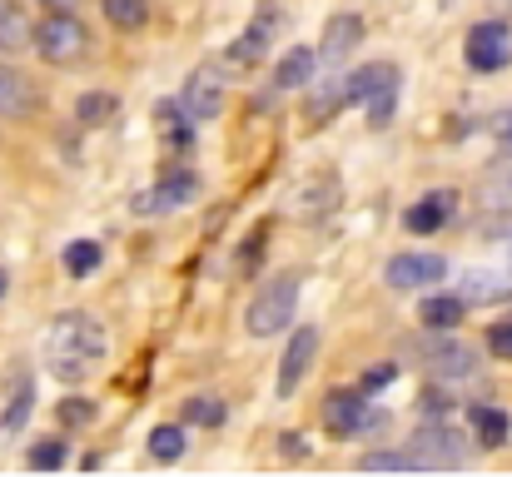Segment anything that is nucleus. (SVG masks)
<instances>
[{
  "instance_id": "nucleus-37",
  "label": "nucleus",
  "mask_w": 512,
  "mask_h": 477,
  "mask_svg": "<svg viewBox=\"0 0 512 477\" xmlns=\"http://www.w3.org/2000/svg\"><path fill=\"white\" fill-rule=\"evenodd\" d=\"M383 433H388V413H373V408H368V413H363V423H358V433H353V438H368V443H378V438H383Z\"/></svg>"
},
{
  "instance_id": "nucleus-9",
  "label": "nucleus",
  "mask_w": 512,
  "mask_h": 477,
  "mask_svg": "<svg viewBox=\"0 0 512 477\" xmlns=\"http://www.w3.org/2000/svg\"><path fill=\"white\" fill-rule=\"evenodd\" d=\"M314 353H319V328L314 323H304V328H294V338H289V348H284V358H279V398H294L299 393V383H304V373L314 368Z\"/></svg>"
},
{
  "instance_id": "nucleus-11",
  "label": "nucleus",
  "mask_w": 512,
  "mask_h": 477,
  "mask_svg": "<svg viewBox=\"0 0 512 477\" xmlns=\"http://www.w3.org/2000/svg\"><path fill=\"white\" fill-rule=\"evenodd\" d=\"M363 413H368V393L363 388H334L324 398V428L334 438H353L358 423H363Z\"/></svg>"
},
{
  "instance_id": "nucleus-38",
  "label": "nucleus",
  "mask_w": 512,
  "mask_h": 477,
  "mask_svg": "<svg viewBox=\"0 0 512 477\" xmlns=\"http://www.w3.org/2000/svg\"><path fill=\"white\" fill-rule=\"evenodd\" d=\"M279 453H284V458H309V443H304V433H284Z\"/></svg>"
},
{
  "instance_id": "nucleus-41",
  "label": "nucleus",
  "mask_w": 512,
  "mask_h": 477,
  "mask_svg": "<svg viewBox=\"0 0 512 477\" xmlns=\"http://www.w3.org/2000/svg\"><path fill=\"white\" fill-rule=\"evenodd\" d=\"M5 289H10V279H5V269H0V299H5Z\"/></svg>"
},
{
  "instance_id": "nucleus-42",
  "label": "nucleus",
  "mask_w": 512,
  "mask_h": 477,
  "mask_svg": "<svg viewBox=\"0 0 512 477\" xmlns=\"http://www.w3.org/2000/svg\"><path fill=\"white\" fill-rule=\"evenodd\" d=\"M503 10H508V15H512V0H503Z\"/></svg>"
},
{
  "instance_id": "nucleus-23",
  "label": "nucleus",
  "mask_w": 512,
  "mask_h": 477,
  "mask_svg": "<svg viewBox=\"0 0 512 477\" xmlns=\"http://www.w3.org/2000/svg\"><path fill=\"white\" fill-rule=\"evenodd\" d=\"M418 423H433V428H458L463 423V408L443 393V388H428L418 398Z\"/></svg>"
},
{
  "instance_id": "nucleus-24",
  "label": "nucleus",
  "mask_w": 512,
  "mask_h": 477,
  "mask_svg": "<svg viewBox=\"0 0 512 477\" xmlns=\"http://www.w3.org/2000/svg\"><path fill=\"white\" fill-rule=\"evenodd\" d=\"M115 115H120V95H110V90H90V95H80V105H75V120L90 125V130L110 125Z\"/></svg>"
},
{
  "instance_id": "nucleus-12",
  "label": "nucleus",
  "mask_w": 512,
  "mask_h": 477,
  "mask_svg": "<svg viewBox=\"0 0 512 477\" xmlns=\"http://www.w3.org/2000/svg\"><path fill=\"white\" fill-rule=\"evenodd\" d=\"M463 418H468V428H473V443L478 448H508L512 443V418L503 408H493V403H468L463 408Z\"/></svg>"
},
{
  "instance_id": "nucleus-29",
  "label": "nucleus",
  "mask_w": 512,
  "mask_h": 477,
  "mask_svg": "<svg viewBox=\"0 0 512 477\" xmlns=\"http://www.w3.org/2000/svg\"><path fill=\"white\" fill-rule=\"evenodd\" d=\"M160 135H165V145H170V150H189V140H194V120H189L174 100L160 105Z\"/></svg>"
},
{
  "instance_id": "nucleus-8",
  "label": "nucleus",
  "mask_w": 512,
  "mask_h": 477,
  "mask_svg": "<svg viewBox=\"0 0 512 477\" xmlns=\"http://www.w3.org/2000/svg\"><path fill=\"white\" fill-rule=\"evenodd\" d=\"M413 453H418L423 468H463V463H468L463 433H458V428H433V423H418Z\"/></svg>"
},
{
  "instance_id": "nucleus-39",
  "label": "nucleus",
  "mask_w": 512,
  "mask_h": 477,
  "mask_svg": "<svg viewBox=\"0 0 512 477\" xmlns=\"http://www.w3.org/2000/svg\"><path fill=\"white\" fill-rule=\"evenodd\" d=\"M493 130H498V140L512 150V110H503V115H498V125H493Z\"/></svg>"
},
{
  "instance_id": "nucleus-22",
  "label": "nucleus",
  "mask_w": 512,
  "mask_h": 477,
  "mask_svg": "<svg viewBox=\"0 0 512 477\" xmlns=\"http://www.w3.org/2000/svg\"><path fill=\"white\" fill-rule=\"evenodd\" d=\"M358 468L363 473H423V463H418L413 448H373V453L358 458Z\"/></svg>"
},
{
  "instance_id": "nucleus-1",
  "label": "nucleus",
  "mask_w": 512,
  "mask_h": 477,
  "mask_svg": "<svg viewBox=\"0 0 512 477\" xmlns=\"http://www.w3.org/2000/svg\"><path fill=\"white\" fill-rule=\"evenodd\" d=\"M105 348H110V338L90 314H60L45 333V358L60 383H80L85 373H95Z\"/></svg>"
},
{
  "instance_id": "nucleus-2",
  "label": "nucleus",
  "mask_w": 512,
  "mask_h": 477,
  "mask_svg": "<svg viewBox=\"0 0 512 477\" xmlns=\"http://www.w3.org/2000/svg\"><path fill=\"white\" fill-rule=\"evenodd\" d=\"M30 45L45 65H75L90 55V30L75 20V10H50L40 25H30Z\"/></svg>"
},
{
  "instance_id": "nucleus-7",
  "label": "nucleus",
  "mask_w": 512,
  "mask_h": 477,
  "mask_svg": "<svg viewBox=\"0 0 512 477\" xmlns=\"http://www.w3.org/2000/svg\"><path fill=\"white\" fill-rule=\"evenodd\" d=\"M448 279V259L443 254H393L383 264V284L388 289H433Z\"/></svg>"
},
{
  "instance_id": "nucleus-13",
  "label": "nucleus",
  "mask_w": 512,
  "mask_h": 477,
  "mask_svg": "<svg viewBox=\"0 0 512 477\" xmlns=\"http://www.w3.org/2000/svg\"><path fill=\"white\" fill-rule=\"evenodd\" d=\"M383 90H398V65H383L378 60V65H363V70L348 75V85H339V100L343 105H368Z\"/></svg>"
},
{
  "instance_id": "nucleus-33",
  "label": "nucleus",
  "mask_w": 512,
  "mask_h": 477,
  "mask_svg": "<svg viewBox=\"0 0 512 477\" xmlns=\"http://www.w3.org/2000/svg\"><path fill=\"white\" fill-rule=\"evenodd\" d=\"M488 353L512 363V318H503V323H493V328H488Z\"/></svg>"
},
{
  "instance_id": "nucleus-35",
  "label": "nucleus",
  "mask_w": 512,
  "mask_h": 477,
  "mask_svg": "<svg viewBox=\"0 0 512 477\" xmlns=\"http://www.w3.org/2000/svg\"><path fill=\"white\" fill-rule=\"evenodd\" d=\"M393 105H398V90H383L368 100V125H388L393 120Z\"/></svg>"
},
{
  "instance_id": "nucleus-17",
  "label": "nucleus",
  "mask_w": 512,
  "mask_h": 477,
  "mask_svg": "<svg viewBox=\"0 0 512 477\" xmlns=\"http://www.w3.org/2000/svg\"><path fill=\"white\" fill-rule=\"evenodd\" d=\"M314 70H319V50L294 45V50H284V60L274 65V85H279V90H309V85H314Z\"/></svg>"
},
{
  "instance_id": "nucleus-27",
  "label": "nucleus",
  "mask_w": 512,
  "mask_h": 477,
  "mask_svg": "<svg viewBox=\"0 0 512 477\" xmlns=\"http://www.w3.org/2000/svg\"><path fill=\"white\" fill-rule=\"evenodd\" d=\"M30 45V20L15 0H0V50H25Z\"/></svg>"
},
{
  "instance_id": "nucleus-21",
  "label": "nucleus",
  "mask_w": 512,
  "mask_h": 477,
  "mask_svg": "<svg viewBox=\"0 0 512 477\" xmlns=\"http://www.w3.org/2000/svg\"><path fill=\"white\" fill-rule=\"evenodd\" d=\"M274 20H279V15H269V20L259 15V20H254V25H249V30L234 40L229 60H234V65H254V60H264V55H269V40H274Z\"/></svg>"
},
{
  "instance_id": "nucleus-5",
  "label": "nucleus",
  "mask_w": 512,
  "mask_h": 477,
  "mask_svg": "<svg viewBox=\"0 0 512 477\" xmlns=\"http://www.w3.org/2000/svg\"><path fill=\"white\" fill-rule=\"evenodd\" d=\"M224 70L219 65H199L189 80H184V90L174 95V105L194 120V125H209V120H219V110H224Z\"/></svg>"
},
{
  "instance_id": "nucleus-25",
  "label": "nucleus",
  "mask_w": 512,
  "mask_h": 477,
  "mask_svg": "<svg viewBox=\"0 0 512 477\" xmlns=\"http://www.w3.org/2000/svg\"><path fill=\"white\" fill-rule=\"evenodd\" d=\"M224 418H229L224 398H209V393L184 398V408H179V423H184V428H219Z\"/></svg>"
},
{
  "instance_id": "nucleus-30",
  "label": "nucleus",
  "mask_w": 512,
  "mask_h": 477,
  "mask_svg": "<svg viewBox=\"0 0 512 477\" xmlns=\"http://www.w3.org/2000/svg\"><path fill=\"white\" fill-rule=\"evenodd\" d=\"M100 10H105V20L120 25V30H140V25L150 20V0H100Z\"/></svg>"
},
{
  "instance_id": "nucleus-6",
  "label": "nucleus",
  "mask_w": 512,
  "mask_h": 477,
  "mask_svg": "<svg viewBox=\"0 0 512 477\" xmlns=\"http://www.w3.org/2000/svg\"><path fill=\"white\" fill-rule=\"evenodd\" d=\"M423 368L433 378H448V383H463V378L483 373L478 353L468 343H458V338H423Z\"/></svg>"
},
{
  "instance_id": "nucleus-4",
  "label": "nucleus",
  "mask_w": 512,
  "mask_h": 477,
  "mask_svg": "<svg viewBox=\"0 0 512 477\" xmlns=\"http://www.w3.org/2000/svg\"><path fill=\"white\" fill-rule=\"evenodd\" d=\"M463 55L478 75H498L512 65V30L508 20H478L463 40Z\"/></svg>"
},
{
  "instance_id": "nucleus-36",
  "label": "nucleus",
  "mask_w": 512,
  "mask_h": 477,
  "mask_svg": "<svg viewBox=\"0 0 512 477\" xmlns=\"http://www.w3.org/2000/svg\"><path fill=\"white\" fill-rule=\"evenodd\" d=\"M393 378H398V363H378V368H368V373H363V383H358V388H363V393H378V388H388Z\"/></svg>"
},
{
  "instance_id": "nucleus-10",
  "label": "nucleus",
  "mask_w": 512,
  "mask_h": 477,
  "mask_svg": "<svg viewBox=\"0 0 512 477\" xmlns=\"http://www.w3.org/2000/svg\"><path fill=\"white\" fill-rule=\"evenodd\" d=\"M189 199H199V174L174 169L155 189H145V194L135 199V214H174V209H184Z\"/></svg>"
},
{
  "instance_id": "nucleus-18",
  "label": "nucleus",
  "mask_w": 512,
  "mask_h": 477,
  "mask_svg": "<svg viewBox=\"0 0 512 477\" xmlns=\"http://www.w3.org/2000/svg\"><path fill=\"white\" fill-rule=\"evenodd\" d=\"M448 214H453V194H448V189H433V194H423V199L403 214V229H408V234H433V229L448 224Z\"/></svg>"
},
{
  "instance_id": "nucleus-19",
  "label": "nucleus",
  "mask_w": 512,
  "mask_h": 477,
  "mask_svg": "<svg viewBox=\"0 0 512 477\" xmlns=\"http://www.w3.org/2000/svg\"><path fill=\"white\" fill-rule=\"evenodd\" d=\"M40 105V95H35V85L20 75V70H10V65H0V120H15V115H30Z\"/></svg>"
},
{
  "instance_id": "nucleus-16",
  "label": "nucleus",
  "mask_w": 512,
  "mask_h": 477,
  "mask_svg": "<svg viewBox=\"0 0 512 477\" xmlns=\"http://www.w3.org/2000/svg\"><path fill=\"white\" fill-rule=\"evenodd\" d=\"M468 309L473 304H512V279L503 274H488V269H468L463 279H458V289H453Z\"/></svg>"
},
{
  "instance_id": "nucleus-14",
  "label": "nucleus",
  "mask_w": 512,
  "mask_h": 477,
  "mask_svg": "<svg viewBox=\"0 0 512 477\" xmlns=\"http://www.w3.org/2000/svg\"><path fill=\"white\" fill-rule=\"evenodd\" d=\"M30 413H35V378H30V368L15 363V368H10V403H5V413H0V438H15Z\"/></svg>"
},
{
  "instance_id": "nucleus-15",
  "label": "nucleus",
  "mask_w": 512,
  "mask_h": 477,
  "mask_svg": "<svg viewBox=\"0 0 512 477\" xmlns=\"http://www.w3.org/2000/svg\"><path fill=\"white\" fill-rule=\"evenodd\" d=\"M358 45H363V15L343 10V15H334V20L324 25V45H319V60H324V65H343V55H353Z\"/></svg>"
},
{
  "instance_id": "nucleus-32",
  "label": "nucleus",
  "mask_w": 512,
  "mask_h": 477,
  "mask_svg": "<svg viewBox=\"0 0 512 477\" xmlns=\"http://www.w3.org/2000/svg\"><path fill=\"white\" fill-rule=\"evenodd\" d=\"M60 423L65 428H85V423H95V403L90 398H60Z\"/></svg>"
},
{
  "instance_id": "nucleus-3",
  "label": "nucleus",
  "mask_w": 512,
  "mask_h": 477,
  "mask_svg": "<svg viewBox=\"0 0 512 477\" xmlns=\"http://www.w3.org/2000/svg\"><path fill=\"white\" fill-rule=\"evenodd\" d=\"M294 314H299V274H279L249 304V333L254 338H274V333H284L294 323Z\"/></svg>"
},
{
  "instance_id": "nucleus-31",
  "label": "nucleus",
  "mask_w": 512,
  "mask_h": 477,
  "mask_svg": "<svg viewBox=\"0 0 512 477\" xmlns=\"http://www.w3.org/2000/svg\"><path fill=\"white\" fill-rule=\"evenodd\" d=\"M25 463H30L35 473H55V468L70 463V443H65V438H45V443H35V448L25 453Z\"/></svg>"
},
{
  "instance_id": "nucleus-28",
  "label": "nucleus",
  "mask_w": 512,
  "mask_h": 477,
  "mask_svg": "<svg viewBox=\"0 0 512 477\" xmlns=\"http://www.w3.org/2000/svg\"><path fill=\"white\" fill-rule=\"evenodd\" d=\"M100 264H105V249H100L95 239H75V244L65 249V274H70V279H90Z\"/></svg>"
},
{
  "instance_id": "nucleus-34",
  "label": "nucleus",
  "mask_w": 512,
  "mask_h": 477,
  "mask_svg": "<svg viewBox=\"0 0 512 477\" xmlns=\"http://www.w3.org/2000/svg\"><path fill=\"white\" fill-rule=\"evenodd\" d=\"M334 194H339V184H334V179H324V184H309L299 199H309V214H324V209L334 204Z\"/></svg>"
},
{
  "instance_id": "nucleus-43",
  "label": "nucleus",
  "mask_w": 512,
  "mask_h": 477,
  "mask_svg": "<svg viewBox=\"0 0 512 477\" xmlns=\"http://www.w3.org/2000/svg\"><path fill=\"white\" fill-rule=\"evenodd\" d=\"M508 274H512V254H508Z\"/></svg>"
},
{
  "instance_id": "nucleus-26",
  "label": "nucleus",
  "mask_w": 512,
  "mask_h": 477,
  "mask_svg": "<svg viewBox=\"0 0 512 477\" xmlns=\"http://www.w3.org/2000/svg\"><path fill=\"white\" fill-rule=\"evenodd\" d=\"M189 453V438H184V423H160L150 433V458L155 463H179Z\"/></svg>"
},
{
  "instance_id": "nucleus-44",
  "label": "nucleus",
  "mask_w": 512,
  "mask_h": 477,
  "mask_svg": "<svg viewBox=\"0 0 512 477\" xmlns=\"http://www.w3.org/2000/svg\"><path fill=\"white\" fill-rule=\"evenodd\" d=\"M508 189H512V179H508Z\"/></svg>"
},
{
  "instance_id": "nucleus-20",
  "label": "nucleus",
  "mask_w": 512,
  "mask_h": 477,
  "mask_svg": "<svg viewBox=\"0 0 512 477\" xmlns=\"http://www.w3.org/2000/svg\"><path fill=\"white\" fill-rule=\"evenodd\" d=\"M463 318H468V304H463L458 294H428V299L418 304V323L433 328V333H453Z\"/></svg>"
},
{
  "instance_id": "nucleus-40",
  "label": "nucleus",
  "mask_w": 512,
  "mask_h": 477,
  "mask_svg": "<svg viewBox=\"0 0 512 477\" xmlns=\"http://www.w3.org/2000/svg\"><path fill=\"white\" fill-rule=\"evenodd\" d=\"M45 5H50V10H75L80 0H45Z\"/></svg>"
}]
</instances>
